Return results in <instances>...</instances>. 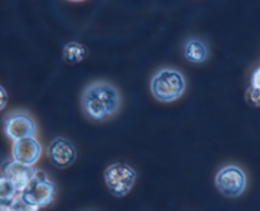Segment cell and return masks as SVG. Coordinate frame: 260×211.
Returning <instances> with one entry per match:
<instances>
[{"label": "cell", "instance_id": "cell-1", "mask_svg": "<svg viewBox=\"0 0 260 211\" xmlns=\"http://www.w3.org/2000/svg\"><path fill=\"white\" fill-rule=\"evenodd\" d=\"M122 98L118 89L111 82L99 80L89 83L81 94V108L90 120L104 121L121 109Z\"/></svg>", "mask_w": 260, "mask_h": 211}, {"label": "cell", "instance_id": "cell-2", "mask_svg": "<svg viewBox=\"0 0 260 211\" xmlns=\"http://www.w3.org/2000/svg\"><path fill=\"white\" fill-rule=\"evenodd\" d=\"M185 77L177 68H161L152 76L150 90L152 96L161 103H173L184 94Z\"/></svg>", "mask_w": 260, "mask_h": 211}, {"label": "cell", "instance_id": "cell-3", "mask_svg": "<svg viewBox=\"0 0 260 211\" xmlns=\"http://www.w3.org/2000/svg\"><path fill=\"white\" fill-rule=\"evenodd\" d=\"M136 171L123 162L111 164L104 171V181L109 192L116 197H123L129 194L136 181Z\"/></svg>", "mask_w": 260, "mask_h": 211}, {"label": "cell", "instance_id": "cell-4", "mask_svg": "<svg viewBox=\"0 0 260 211\" xmlns=\"http://www.w3.org/2000/svg\"><path fill=\"white\" fill-rule=\"evenodd\" d=\"M215 184L218 191L226 197L235 199L243 195L246 189V175L240 167L225 166L217 172L215 177Z\"/></svg>", "mask_w": 260, "mask_h": 211}, {"label": "cell", "instance_id": "cell-5", "mask_svg": "<svg viewBox=\"0 0 260 211\" xmlns=\"http://www.w3.org/2000/svg\"><path fill=\"white\" fill-rule=\"evenodd\" d=\"M56 186L46 177L45 174L37 171V175L28 184V186L20 192L27 201L40 207L48 206L55 197Z\"/></svg>", "mask_w": 260, "mask_h": 211}, {"label": "cell", "instance_id": "cell-6", "mask_svg": "<svg viewBox=\"0 0 260 211\" xmlns=\"http://www.w3.org/2000/svg\"><path fill=\"white\" fill-rule=\"evenodd\" d=\"M5 136L13 142L36 136L35 120L23 111H15L8 115L4 120Z\"/></svg>", "mask_w": 260, "mask_h": 211}, {"label": "cell", "instance_id": "cell-7", "mask_svg": "<svg viewBox=\"0 0 260 211\" xmlns=\"http://www.w3.org/2000/svg\"><path fill=\"white\" fill-rule=\"evenodd\" d=\"M47 157L51 163L57 168H68L75 162L76 149L69 139L56 137L48 144Z\"/></svg>", "mask_w": 260, "mask_h": 211}, {"label": "cell", "instance_id": "cell-8", "mask_svg": "<svg viewBox=\"0 0 260 211\" xmlns=\"http://www.w3.org/2000/svg\"><path fill=\"white\" fill-rule=\"evenodd\" d=\"M41 153H42V147L35 137L19 139L13 144V159L27 166H35L40 159Z\"/></svg>", "mask_w": 260, "mask_h": 211}, {"label": "cell", "instance_id": "cell-9", "mask_svg": "<svg viewBox=\"0 0 260 211\" xmlns=\"http://www.w3.org/2000/svg\"><path fill=\"white\" fill-rule=\"evenodd\" d=\"M3 176L8 177L17 187L18 192H22L28 186L33 177L37 175V170L33 166L19 163L17 161L5 162L2 167Z\"/></svg>", "mask_w": 260, "mask_h": 211}, {"label": "cell", "instance_id": "cell-10", "mask_svg": "<svg viewBox=\"0 0 260 211\" xmlns=\"http://www.w3.org/2000/svg\"><path fill=\"white\" fill-rule=\"evenodd\" d=\"M185 60L192 63H202L208 58V47L198 38H189L184 45Z\"/></svg>", "mask_w": 260, "mask_h": 211}, {"label": "cell", "instance_id": "cell-11", "mask_svg": "<svg viewBox=\"0 0 260 211\" xmlns=\"http://www.w3.org/2000/svg\"><path fill=\"white\" fill-rule=\"evenodd\" d=\"M88 48L80 42L73 40V42H69L63 46L62 58L68 65H78V63L83 62L88 57Z\"/></svg>", "mask_w": 260, "mask_h": 211}, {"label": "cell", "instance_id": "cell-12", "mask_svg": "<svg viewBox=\"0 0 260 211\" xmlns=\"http://www.w3.org/2000/svg\"><path fill=\"white\" fill-rule=\"evenodd\" d=\"M19 194L15 185L8 177L0 176V202L10 204L13 199Z\"/></svg>", "mask_w": 260, "mask_h": 211}, {"label": "cell", "instance_id": "cell-13", "mask_svg": "<svg viewBox=\"0 0 260 211\" xmlns=\"http://www.w3.org/2000/svg\"><path fill=\"white\" fill-rule=\"evenodd\" d=\"M9 205L13 211H40L41 209L37 205L27 201V200L20 195V192L12 200V201H10Z\"/></svg>", "mask_w": 260, "mask_h": 211}, {"label": "cell", "instance_id": "cell-14", "mask_svg": "<svg viewBox=\"0 0 260 211\" xmlns=\"http://www.w3.org/2000/svg\"><path fill=\"white\" fill-rule=\"evenodd\" d=\"M245 99L249 105L258 108V106H260V90L256 88H253V86H249L245 94Z\"/></svg>", "mask_w": 260, "mask_h": 211}, {"label": "cell", "instance_id": "cell-15", "mask_svg": "<svg viewBox=\"0 0 260 211\" xmlns=\"http://www.w3.org/2000/svg\"><path fill=\"white\" fill-rule=\"evenodd\" d=\"M250 86L259 89V90H260V67L255 68V70H254V72L251 73Z\"/></svg>", "mask_w": 260, "mask_h": 211}, {"label": "cell", "instance_id": "cell-16", "mask_svg": "<svg viewBox=\"0 0 260 211\" xmlns=\"http://www.w3.org/2000/svg\"><path fill=\"white\" fill-rule=\"evenodd\" d=\"M8 104V93L2 85H0V111H3L5 109Z\"/></svg>", "mask_w": 260, "mask_h": 211}, {"label": "cell", "instance_id": "cell-17", "mask_svg": "<svg viewBox=\"0 0 260 211\" xmlns=\"http://www.w3.org/2000/svg\"><path fill=\"white\" fill-rule=\"evenodd\" d=\"M0 211H13L9 204H5V202H0Z\"/></svg>", "mask_w": 260, "mask_h": 211}, {"label": "cell", "instance_id": "cell-18", "mask_svg": "<svg viewBox=\"0 0 260 211\" xmlns=\"http://www.w3.org/2000/svg\"><path fill=\"white\" fill-rule=\"evenodd\" d=\"M70 2H75V3H78V2H84V0H70Z\"/></svg>", "mask_w": 260, "mask_h": 211}]
</instances>
